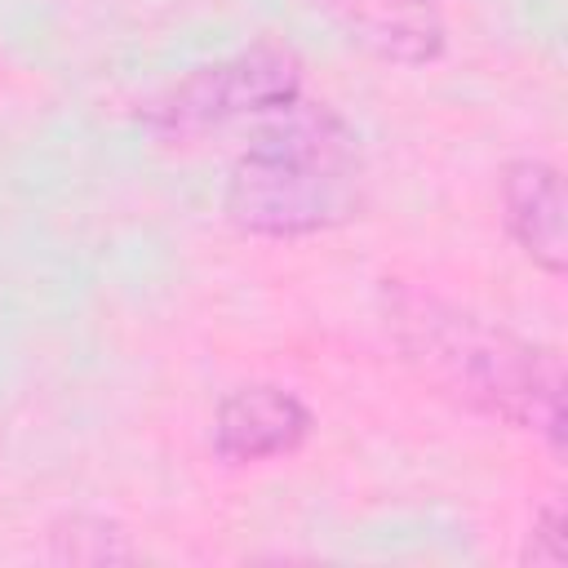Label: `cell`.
<instances>
[{
  "label": "cell",
  "mask_w": 568,
  "mask_h": 568,
  "mask_svg": "<svg viewBox=\"0 0 568 568\" xmlns=\"http://www.w3.org/2000/svg\"><path fill=\"white\" fill-rule=\"evenodd\" d=\"M382 324L399 359L435 395L488 422L537 430L555 453L564 448V373L550 351L404 280L382 284Z\"/></svg>",
  "instance_id": "cell-1"
},
{
  "label": "cell",
  "mask_w": 568,
  "mask_h": 568,
  "mask_svg": "<svg viewBox=\"0 0 568 568\" xmlns=\"http://www.w3.org/2000/svg\"><path fill=\"white\" fill-rule=\"evenodd\" d=\"M226 217L244 235L297 240L333 231L364 209V155L333 106H284L226 178Z\"/></svg>",
  "instance_id": "cell-2"
},
{
  "label": "cell",
  "mask_w": 568,
  "mask_h": 568,
  "mask_svg": "<svg viewBox=\"0 0 568 568\" xmlns=\"http://www.w3.org/2000/svg\"><path fill=\"white\" fill-rule=\"evenodd\" d=\"M302 98V58L280 40H257L195 67L142 106V124L164 142H186L244 115H280Z\"/></svg>",
  "instance_id": "cell-3"
},
{
  "label": "cell",
  "mask_w": 568,
  "mask_h": 568,
  "mask_svg": "<svg viewBox=\"0 0 568 568\" xmlns=\"http://www.w3.org/2000/svg\"><path fill=\"white\" fill-rule=\"evenodd\" d=\"M311 426L315 417L293 390L271 386V382L235 386L213 413V453L235 466L288 457L306 444Z\"/></svg>",
  "instance_id": "cell-4"
},
{
  "label": "cell",
  "mask_w": 568,
  "mask_h": 568,
  "mask_svg": "<svg viewBox=\"0 0 568 568\" xmlns=\"http://www.w3.org/2000/svg\"><path fill=\"white\" fill-rule=\"evenodd\" d=\"M501 217L510 240L546 275L568 271V200L564 178L550 160L524 155L501 169Z\"/></svg>",
  "instance_id": "cell-5"
},
{
  "label": "cell",
  "mask_w": 568,
  "mask_h": 568,
  "mask_svg": "<svg viewBox=\"0 0 568 568\" xmlns=\"http://www.w3.org/2000/svg\"><path fill=\"white\" fill-rule=\"evenodd\" d=\"M324 4L351 31V40L399 67H426L448 44L444 18L430 0H324Z\"/></svg>",
  "instance_id": "cell-6"
},
{
  "label": "cell",
  "mask_w": 568,
  "mask_h": 568,
  "mask_svg": "<svg viewBox=\"0 0 568 568\" xmlns=\"http://www.w3.org/2000/svg\"><path fill=\"white\" fill-rule=\"evenodd\" d=\"M49 541H53L49 555L58 564H120V559H129L124 532H115L102 519H71V528L49 532Z\"/></svg>",
  "instance_id": "cell-7"
},
{
  "label": "cell",
  "mask_w": 568,
  "mask_h": 568,
  "mask_svg": "<svg viewBox=\"0 0 568 568\" xmlns=\"http://www.w3.org/2000/svg\"><path fill=\"white\" fill-rule=\"evenodd\" d=\"M564 506L550 501L541 506V515L532 519V537H528V550H524V564L532 568H564L568 559V532H564Z\"/></svg>",
  "instance_id": "cell-8"
}]
</instances>
